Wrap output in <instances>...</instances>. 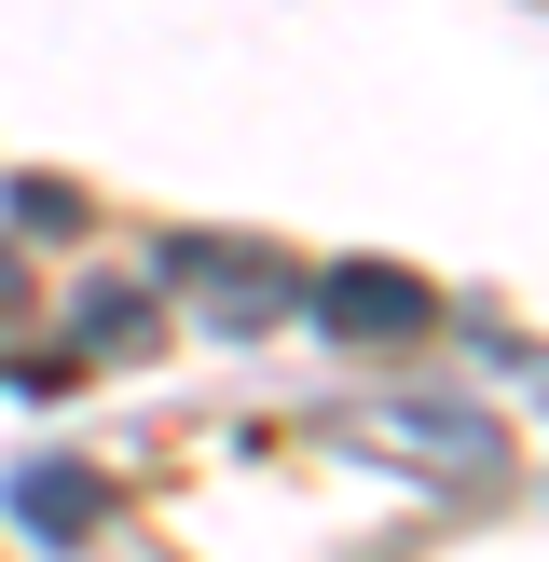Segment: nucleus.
Instances as JSON below:
<instances>
[{"mask_svg": "<svg viewBox=\"0 0 549 562\" xmlns=\"http://www.w3.org/2000/svg\"><path fill=\"white\" fill-rule=\"evenodd\" d=\"M152 302H179L192 329H220V344H261L274 316L302 302V274L274 261V247H220V234H165L152 247V274H137Z\"/></svg>", "mask_w": 549, "mask_h": 562, "instance_id": "obj_1", "label": "nucleus"}, {"mask_svg": "<svg viewBox=\"0 0 549 562\" xmlns=\"http://www.w3.org/2000/svg\"><path fill=\"white\" fill-rule=\"evenodd\" d=\"M344 439L412 467V481H439V494H508V426L467 412V398H371V412H344Z\"/></svg>", "mask_w": 549, "mask_h": 562, "instance_id": "obj_2", "label": "nucleus"}, {"mask_svg": "<svg viewBox=\"0 0 549 562\" xmlns=\"http://www.w3.org/2000/svg\"><path fill=\"white\" fill-rule=\"evenodd\" d=\"M302 302H316L329 344H426L439 329V289L399 261H329V274H302Z\"/></svg>", "mask_w": 549, "mask_h": 562, "instance_id": "obj_3", "label": "nucleus"}, {"mask_svg": "<svg viewBox=\"0 0 549 562\" xmlns=\"http://www.w3.org/2000/svg\"><path fill=\"white\" fill-rule=\"evenodd\" d=\"M14 521H27L42 549H82V536L110 521V481H97V467H69V453H42V467H14Z\"/></svg>", "mask_w": 549, "mask_h": 562, "instance_id": "obj_4", "label": "nucleus"}, {"mask_svg": "<svg viewBox=\"0 0 549 562\" xmlns=\"http://www.w3.org/2000/svg\"><path fill=\"white\" fill-rule=\"evenodd\" d=\"M152 344H165V302L137 289V274L82 289V357H152Z\"/></svg>", "mask_w": 549, "mask_h": 562, "instance_id": "obj_5", "label": "nucleus"}, {"mask_svg": "<svg viewBox=\"0 0 549 562\" xmlns=\"http://www.w3.org/2000/svg\"><path fill=\"white\" fill-rule=\"evenodd\" d=\"M14 220H27V234H69L82 192H69V179H14Z\"/></svg>", "mask_w": 549, "mask_h": 562, "instance_id": "obj_6", "label": "nucleus"}, {"mask_svg": "<svg viewBox=\"0 0 549 562\" xmlns=\"http://www.w3.org/2000/svg\"><path fill=\"white\" fill-rule=\"evenodd\" d=\"M0 329H42V302H27V261L0 247ZM0 384H14V344H0Z\"/></svg>", "mask_w": 549, "mask_h": 562, "instance_id": "obj_7", "label": "nucleus"}]
</instances>
